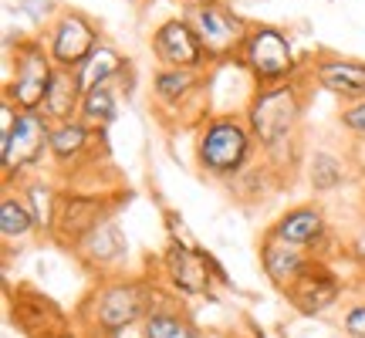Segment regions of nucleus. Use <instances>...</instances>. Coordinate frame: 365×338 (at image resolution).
<instances>
[{"label": "nucleus", "mask_w": 365, "mask_h": 338, "mask_svg": "<svg viewBox=\"0 0 365 338\" xmlns=\"http://www.w3.org/2000/svg\"><path fill=\"white\" fill-rule=\"evenodd\" d=\"M14 318L21 322L27 338H75L58 304L51 298H41L38 291H21L14 298Z\"/></svg>", "instance_id": "nucleus-15"}, {"label": "nucleus", "mask_w": 365, "mask_h": 338, "mask_svg": "<svg viewBox=\"0 0 365 338\" xmlns=\"http://www.w3.org/2000/svg\"><path fill=\"white\" fill-rule=\"evenodd\" d=\"M203 98H207L203 71H193V68H159L153 75V102H156L159 116L173 118L176 126L200 122L203 118L200 116L203 112Z\"/></svg>", "instance_id": "nucleus-8"}, {"label": "nucleus", "mask_w": 365, "mask_h": 338, "mask_svg": "<svg viewBox=\"0 0 365 338\" xmlns=\"http://www.w3.org/2000/svg\"><path fill=\"white\" fill-rule=\"evenodd\" d=\"M166 271H170V277L176 281V287L190 291V295H200V291H207V285H210L203 254L182 247L176 240H173L170 250H166Z\"/></svg>", "instance_id": "nucleus-20"}, {"label": "nucleus", "mask_w": 365, "mask_h": 338, "mask_svg": "<svg viewBox=\"0 0 365 338\" xmlns=\"http://www.w3.org/2000/svg\"><path fill=\"white\" fill-rule=\"evenodd\" d=\"M304 108H308V91L298 78L254 88V95L247 98L244 118L254 132V143L261 145L271 166L281 169L284 163H291V149L298 145Z\"/></svg>", "instance_id": "nucleus-1"}, {"label": "nucleus", "mask_w": 365, "mask_h": 338, "mask_svg": "<svg viewBox=\"0 0 365 338\" xmlns=\"http://www.w3.org/2000/svg\"><path fill=\"white\" fill-rule=\"evenodd\" d=\"M145 291L139 285H108L95 295V325L102 328L108 338H115L118 332H125L135 325L139 318H145Z\"/></svg>", "instance_id": "nucleus-12"}, {"label": "nucleus", "mask_w": 365, "mask_h": 338, "mask_svg": "<svg viewBox=\"0 0 365 338\" xmlns=\"http://www.w3.org/2000/svg\"><path fill=\"white\" fill-rule=\"evenodd\" d=\"M71 254H75L85 267H91V271H112V267H118V264L125 260V237L118 230V220L108 217L105 223H98L91 234H85L78 244L71 247Z\"/></svg>", "instance_id": "nucleus-16"}, {"label": "nucleus", "mask_w": 365, "mask_h": 338, "mask_svg": "<svg viewBox=\"0 0 365 338\" xmlns=\"http://www.w3.org/2000/svg\"><path fill=\"white\" fill-rule=\"evenodd\" d=\"M328 223L325 213L314 207V203H301V207L284 210L277 220L271 223V234L287 240V244H298V247H314L322 237H325Z\"/></svg>", "instance_id": "nucleus-18"}, {"label": "nucleus", "mask_w": 365, "mask_h": 338, "mask_svg": "<svg viewBox=\"0 0 365 338\" xmlns=\"http://www.w3.org/2000/svg\"><path fill=\"white\" fill-rule=\"evenodd\" d=\"M98 149H105V129H95L85 118L65 122L51 129V163L58 173H78L81 166H95L98 163Z\"/></svg>", "instance_id": "nucleus-10"}, {"label": "nucleus", "mask_w": 365, "mask_h": 338, "mask_svg": "<svg viewBox=\"0 0 365 338\" xmlns=\"http://www.w3.org/2000/svg\"><path fill=\"white\" fill-rule=\"evenodd\" d=\"M81 102H85V91L78 85L75 68H58L54 65L48 91H44V105H41V116L48 118L51 126H65L81 118Z\"/></svg>", "instance_id": "nucleus-17"}, {"label": "nucleus", "mask_w": 365, "mask_h": 338, "mask_svg": "<svg viewBox=\"0 0 365 338\" xmlns=\"http://www.w3.org/2000/svg\"><path fill=\"white\" fill-rule=\"evenodd\" d=\"M24 200H27V207H31V213H34L38 230L51 234L54 207H58V190H54L51 183H44V180H31L24 186Z\"/></svg>", "instance_id": "nucleus-24"}, {"label": "nucleus", "mask_w": 365, "mask_h": 338, "mask_svg": "<svg viewBox=\"0 0 365 338\" xmlns=\"http://www.w3.org/2000/svg\"><path fill=\"white\" fill-rule=\"evenodd\" d=\"M345 332L352 338H365V304H355L345 314Z\"/></svg>", "instance_id": "nucleus-28"}, {"label": "nucleus", "mask_w": 365, "mask_h": 338, "mask_svg": "<svg viewBox=\"0 0 365 338\" xmlns=\"http://www.w3.org/2000/svg\"><path fill=\"white\" fill-rule=\"evenodd\" d=\"M312 75L325 91L339 95L341 102H362L365 98V61L362 58L318 54L312 61Z\"/></svg>", "instance_id": "nucleus-14"}, {"label": "nucleus", "mask_w": 365, "mask_h": 338, "mask_svg": "<svg viewBox=\"0 0 365 338\" xmlns=\"http://www.w3.org/2000/svg\"><path fill=\"white\" fill-rule=\"evenodd\" d=\"M237 58L247 68V75L254 78L257 88L277 85V81H287L298 75V58H294L291 38L274 24H250V34Z\"/></svg>", "instance_id": "nucleus-5"}, {"label": "nucleus", "mask_w": 365, "mask_h": 338, "mask_svg": "<svg viewBox=\"0 0 365 338\" xmlns=\"http://www.w3.org/2000/svg\"><path fill=\"white\" fill-rule=\"evenodd\" d=\"M125 193H108V190H58V207H54L51 237L61 247H75L81 237L91 234L98 223L115 217V210L125 203Z\"/></svg>", "instance_id": "nucleus-3"}, {"label": "nucleus", "mask_w": 365, "mask_h": 338, "mask_svg": "<svg viewBox=\"0 0 365 338\" xmlns=\"http://www.w3.org/2000/svg\"><path fill=\"white\" fill-rule=\"evenodd\" d=\"M115 88H112V81L108 85H98V88L85 91V102H81V118L95 126V129H108L112 122H115Z\"/></svg>", "instance_id": "nucleus-23"}, {"label": "nucleus", "mask_w": 365, "mask_h": 338, "mask_svg": "<svg viewBox=\"0 0 365 338\" xmlns=\"http://www.w3.org/2000/svg\"><path fill=\"white\" fill-rule=\"evenodd\" d=\"M51 129L54 126L41 112H17L14 105L4 102V143H0L4 183L34 169L51 153Z\"/></svg>", "instance_id": "nucleus-4"}, {"label": "nucleus", "mask_w": 365, "mask_h": 338, "mask_svg": "<svg viewBox=\"0 0 365 338\" xmlns=\"http://www.w3.org/2000/svg\"><path fill=\"white\" fill-rule=\"evenodd\" d=\"M254 145L257 143H254V132H250L244 116L223 112V116L203 118V126L196 132V145H193L196 169L203 176H210V180L230 183L250 163Z\"/></svg>", "instance_id": "nucleus-2"}, {"label": "nucleus", "mask_w": 365, "mask_h": 338, "mask_svg": "<svg viewBox=\"0 0 365 338\" xmlns=\"http://www.w3.org/2000/svg\"><path fill=\"white\" fill-rule=\"evenodd\" d=\"M352 254H355V257H359V260H362V264H365V227H362V230H359V234H355V240H352Z\"/></svg>", "instance_id": "nucleus-29"}, {"label": "nucleus", "mask_w": 365, "mask_h": 338, "mask_svg": "<svg viewBox=\"0 0 365 338\" xmlns=\"http://www.w3.org/2000/svg\"><path fill=\"white\" fill-rule=\"evenodd\" d=\"M143 338H200V332L173 312H149L143 318Z\"/></svg>", "instance_id": "nucleus-26"}, {"label": "nucleus", "mask_w": 365, "mask_h": 338, "mask_svg": "<svg viewBox=\"0 0 365 338\" xmlns=\"http://www.w3.org/2000/svg\"><path fill=\"white\" fill-rule=\"evenodd\" d=\"M339 122L345 132H352L359 139H365V98L362 102H345L339 112Z\"/></svg>", "instance_id": "nucleus-27"}, {"label": "nucleus", "mask_w": 365, "mask_h": 338, "mask_svg": "<svg viewBox=\"0 0 365 338\" xmlns=\"http://www.w3.org/2000/svg\"><path fill=\"white\" fill-rule=\"evenodd\" d=\"M308 180L318 193H328V190H339L345 183V163H341L335 153H325L318 149L312 159H308Z\"/></svg>", "instance_id": "nucleus-25"}, {"label": "nucleus", "mask_w": 365, "mask_h": 338, "mask_svg": "<svg viewBox=\"0 0 365 338\" xmlns=\"http://www.w3.org/2000/svg\"><path fill=\"white\" fill-rule=\"evenodd\" d=\"M261 264H264V274L271 277V285H277L284 291V287L304 271L308 254H304V247L287 244V240H281V237H274L271 230H267L261 240Z\"/></svg>", "instance_id": "nucleus-19"}, {"label": "nucleus", "mask_w": 365, "mask_h": 338, "mask_svg": "<svg viewBox=\"0 0 365 338\" xmlns=\"http://www.w3.org/2000/svg\"><path fill=\"white\" fill-rule=\"evenodd\" d=\"M125 65V58L115 51V48H108V44H98L95 51L75 68V75H78V85L81 91H91L98 88V85H108V81L115 78L118 71Z\"/></svg>", "instance_id": "nucleus-22"}, {"label": "nucleus", "mask_w": 365, "mask_h": 338, "mask_svg": "<svg viewBox=\"0 0 365 338\" xmlns=\"http://www.w3.org/2000/svg\"><path fill=\"white\" fill-rule=\"evenodd\" d=\"M287 301L298 308L301 314H322L328 312L341 295V285L339 277L328 271L325 264H318V260H308L304 264V271L284 287Z\"/></svg>", "instance_id": "nucleus-13"}, {"label": "nucleus", "mask_w": 365, "mask_h": 338, "mask_svg": "<svg viewBox=\"0 0 365 338\" xmlns=\"http://www.w3.org/2000/svg\"><path fill=\"white\" fill-rule=\"evenodd\" d=\"M34 230H38V223H34L27 200L21 193H14L11 186H4V196H0V237H4V244L24 240Z\"/></svg>", "instance_id": "nucleus-21"}, {"label": "nucleus", "mask_w": 365, "mask_h": 338, "mask_svg": "<svg viewBox=\"0 0 365 338\" xmlns=\"http://www.w3.org/2000/svg\"><path fill=\"white\" fill-rule=\"evenodd\" d=\"M149 48H153V54H156V61L163 68L203 71V61L210 58L200 34L193 31V24L186 17H166L163 24H156L153 38H149Z\"/></svg>", "instance_id": "nucleus-11"}, {"label": "nucleus", "mask_w": 365, "mask_h": 338, "mask_svg": "<svg viewBox=\"0 0 365 338\" xmlns=\"http://www.w3.org/2000/svg\"><path fill=\"white\" fill-rule=\"evenodd\" d=\"M51 71V51L38 38L17 41L11 58V78H7V88H4V102L14 105L17 112H41Z\"/></svg>", "instance_id": "nucleus-6"}, {"label": "nucleus", "mask_w": 365, "mask_h": 338, "mask_svg": "<svg viewBox=\"0 0 365 338\" xmlns=\"http://www.w3.org/2000/svg\"><path fill=\"white\" fill-rule=\"evenodd\" d=\"M186 21L200 34L210 58L240 54V48H244V41L250 34V24L244 17H237L223 0H193L186 7Z\"/></svg>", "instance_id": "nucleus-7"}, {"label": "nucleus", "mask_w": 365, "mask_h": 338, "mask_svg": "<svg viewBox=\"0 0 365 338\" xmlns=\"http://www.w3.org/2000/svg\"><path fill=\"white\" fill-rule=\"evenodd\" d=\"M98 48V27L91 24L81 11H65L54 14L51 27H48V51L58 68H78L91 51Z\"/></svg>", "instance_id": "nucleus-9"}]
</instances>
